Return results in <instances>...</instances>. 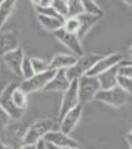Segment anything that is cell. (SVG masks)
Wrapping results in <instances>:
<instances>
[{
  "label": "cell",
  "instance_id": "4dcf8cb0",
  "mask_svg": "<svg viewBox=\"0 0 132 149\" xmlns=\"http://www.w3.org/2000/svg\"><path fill=\"white\" fill-rule=\"evenodd\" d=\"M36 13L37 14H42V15H47V16H56V17H63L58 14L54 8L52 6H46V8H36Z\"/></svg>",
  "mask_w": 132,
  "mask_h": 149
},
{
  "label": "cell",
  "instance_id": "83f0119b",
  "mask_svg": "<svg viewBox=\"0 0 132 149\" xmlns=\"http://www.w3.org/2000/svg\"><path fill=\"white\" fill-rule=\"evenodd\" d=\"M117 85L120 88H122L125 91H127L129 94L132 95V78L131 77H125V75H120L119 74Z\"/></svg>",
  "mask_w": 132,
  "mask_h": 149
},
{
  "label": "cell",
  "instance_id": "d6a6232c",
  "mask_svg": "<svg viewBox=\"0 0 132 149\" xmlns=\"http://www.w3.org/2000/svg\"><path fill=\"white\" fill-rule=\"evenodd\" d=\"M121 1H124L126 5H129L130 8H132V0H121Z\"/></svg>",
  "mask_w": 132,
  "mask_h": 149
},
{
  "label": "cell",
  "instance_id": "4fadbf2b",
  "mask_svg": "<svg viewBox=\"0 0 132 149\" xmlns=\"http://www.w3.org/2000/svg\"><path fill=\"white\" fill-rule=\"evenodd\" d=\"M20 32L16 30L0 32V57L20 47Z\"/></svg>",
  "mask_w": 132,
  "mask_h": 149
},
{
  "label": "cell",
  "instance_id": "9a60e30c",
  "mask_svg": "<svg viewBox=\"0 0 132 149\" xmlns=\"http://www.w3.org/2000/svg\"><path fill=\"white\" fill-rule=\"evenodd\" d=\"M78 19H79V22H80V29H79V32H78V37L80 40H83L85 35L90 31L95 25H96L100 19L103 16H99V15H94V14H89V13H82L77 15Z\"/></svg>",
  "mask_w": 132,
  "mask_h": 149
},
{
  "label": "cell",
  "instance_id": "1f68e13d",
  "mask_svg": "<svg viewBox=\"0 0 132 149\" xmlns=\"http://www.w3.org/2000/svg\"><path fill=\"white\" fill-rule=\"evenodd\" d=\"M53 0H40V4L37 8H46V6H51Z\"/></svg>",
  "mask_w": 132,
  "mask_h": 149
},
{
  "label": "cell",
  "instance_id": "30bf717a",
  "mask_svg": "<svg viewBox=\"0 0 132 149\" xmlns=\"http://www.w3.org/2000/svg\"><path fill=\"white\" fill-rule=\"evenodd\" d=\"M82 113H83V105L78 104L75 107H73L71 111H68L59 120V131L66 133V134L72 133V131L75 128L77 125L79 123V121H80Z\"/></svg>",
  "mask_w": 132,
  "mask_h": 149
},
{
  "label": "cell",
  "instance_id": "5bb4252c",
  "mask_svg": "<svg viewBox=\"0 0 132 149\" xmlns=\"http://www.w3.org/2000/svg\"><path fill=\"white\" fill-rule=\"evenodd\" d=\"M24 58H25V53L21 47L11 52H8L6 54L3 56V59L6 67L17 77H21V65H22Z\"/></svg>",
  "mask_w": 132,
  "mask_h": 149
},
{
  "label": "cell",
  "instance_id": "d6986e66",
  "mask_svg": "<svg viewBox=\"0 0 132 149\" xmlns=\"http://www.w3.org/2000/svg\"><path fill=\"white\" fill-rule=\"evenodd\" d=\"M78 57L75 54H56L50 62V68L58 70V69H67L72 67L77 62Z\"/></svg>",
  "mask_w": 132,
  "mask_h": 149
},
{
  "label": "cell",
  "instance_id": "4316f807",
  "mask_svg": "<svg viewBox=\"0 0 132 149\" xmlns=\"http://www.w3.org/2000/svg\"><path fill=\"white\" fill-rule=\"evenodd\" d=\"M52 6L54 8V10L63 17H68L69 16V11H68V4L67 0H53Z\"/></svg>",
  "mask_w": 132,
  "mask_h": 149
},
{
  "label": "cell",
  "instance_id": "484cf974",
  "mask_svg": "<svg viewBox=\"0 0 132 149\" xmlns=\"http://www.w3.org/2000/svg\"><path fill=\"white\" fill-rule=\"evenodd\" d=\"M67 4H68L69 16H77V15L84 13V9H83L80 0H67Z\"/></svg>",
  "mask_w": 132,
  "mask_h": 149
},
{
  "label": "cell",
  "instance_id": "ac0fdd59",
  "mask_svg": "<svg viewBox=\"0 0 132 149\" xmlns=\"http://www.w3.org/2000/svg\"><path fill=\"white\" fill-rule=\"evenodd\" d=\"M37 20L40 25L45 30L50 31V32H54V31L59 30L63 27V22H64V17H56V16H47V15L37 14Z\"/></svg>",
  "mask_w": 132,
  "mask_h": 149
},
{
  "label": "cell",
  "instance_id": "8992f818",
  "mask_svg": "<svg viewBox=\"0 0 132 149\" xmlns=\"http://www.w3.org/2000/svg\"><path fill=\"white\" fill-rule=\"evenodd\" d=\"M57 70L50 68L42 73H36L31 78L24 79V81L20 83V88L22 89L26 94H31V93H35V91L43 90L46 85L48 84V81L53 78Z\"/></svg>",
  "mask_w": 132,
  "mask_h": 149
},
{
  "label": "cell",
  "instance_id": "ffe728a7",
  "mask_svg": "<svg viewBox=\"0 0 132 149\" xmlns=\"http://www.w3.org/2000/svg\"><path fill=\"white\" fill-rule=\"evenodd\" d=\"M15 5H16V0H4L3 3H0V29L13 14Z\"/></svg>",
  "mask_w": 132,
  "mask_h": 149
},
{
  "label": "cell",
  "instance_id": "2e32d148",
  "mask_svg": "<svg viewBox=\"0 0 132 149\" xmlns=\"http://www.w3.org/2000/svg\"><path fill=\"white\" fill-rule=\"evenodd\" d=\"M29 126H25V125H21V123H16L14 126H8L5 127L4 130H6V137L8 139L4 141L6 142L8 144H10V147L14 148V144L13 143H21L22 146V139H24V136L26 133V130H27ZM1 139V138H0Z\"/></svg>",
  "mask_w": 132,
  "mask_h": 149
},
{
  "label": "cell",
  "instance_id": "3957f363",
  "mask_svg": "<svg viewBox=\"0 0 132 149\" xmlns=\"http://www.w3.org/2000/svg\"><path fill=\"white\" fill-rule=\"evenodd\" d=\"M100 83L98 77L84 74L78 79V95H79V104L83 106L89 104L90 101L95 100L96 94L100 91Z\"/></svg>",
  "mask_w": 132,
  "mask_h": 149
},
{
  "label": "cell",
  "instance_id": "f35d334b",
  "mask_svg": "<svg viewBox=\"0 0 132 149\" xmlns=\"http://www.w3.org/2000/svg\"><path fill=\"white\" fill-rule=\"evenodd\" d=\"M131 63H132V61H131Z\"/></svg>",
  "mask_w": 132,
  "mask_h": 149
},
{
  "label": "cell",
  "instance_id": "8fae6325",
  "mask_svg": "<svg viewBox=\"0 0 132 149\" xmlns=\"http://www.w3.org/2000/svg\"><path fill=\"white\" fill-rule=\"evenodd\" d=\"M122 61H124V56L121 54V53H111V54H109V56H105V57L100 58V59L91 67V69L87 74L98 77L99 74H101L103 72L120 64Z\"/></svg>",
  "mask_w": 132,
  "mask_h": 149
},
{
  "label": "cell",
  "instance_id": "cb8c5ba5",
  "mask_svg": "<svg viewBox=\"0 0 132 149\" xmlns=\"http://www.w3.org/2000/svg\"><path fill=\"white\" fill-rule=\"evenodd\" d=\"M34 74H35V70H34L32 63H31V59L25 56L24 61H22V65H21V77L24 79H29L32 77Z\"/></svg>",
  "mask_w": 132,
  "mask_h": 149
},
{
  "label": "cell",
  "instance_id": "f1b7e54d",
  "mask_svg": "<svg viewBox=\"0 0 132 149\" xmlns=\"http://www.w3.org/2000/svg\"><path fill=\"white\" fill-rule=\"evenodd\" d=\"M119 74L120 75L132 78V63L131 62H125V61L121 62L119 64Z\"/></svg>",
  "mask_w": 132,
  "mask_h": 149
},
{
  "label": "cell",
  "instance_id": "603a6c76",
  "mask_svg": "<svg viewBox=\"0 0 132 149\" xmlns=\"http://www.w3.org/2000/svg\"><path fill=\"white\" fill-rule=\"evenodd\" d=\"M80 1H82V5H83L84 13L99 15V16H103L104 15L103 9L95 3V0H80Z\"/></svg>",
  "mask_w": 132,
  "mask_h": 149
},
{
  "label": "cell",
  "instance_id": "e0dca14e",
  "mask_svg": "<svg viewBox=\"0 0 132 149\" xmlns=\"http://www.w3.org/2000/svg\"><path fill=\"white\" fill-rule=\"evenodd\" d=\"M117 77H119V64L103 72L101 74H99L98 79H99L101 90L111 89V88L116 86V85H117Z\"/></svg>",
  "mask_w": 132,
  "mask_h": 149
},
{
  "label": "cell",
  "instance_id": "836d02e7",
  "mask_svg": "<svg viewBox=\"0 0 132 149\" xmlns=\"http://www.w3.org/2000/svg\"><path fill=\"white\" fill-rule=\"evenodd\" d=\"M31 3L35 5V8H37V6H38V4H40V0H31Z\"/></svg>",
  "mask_w": 132,
  "mask_h": 149
},
{
  "label": "cell",
  "instance_id": "d4e9b609",
  "mask_svg": "<svg viewBox=\"0 0 132 149\" xmlns=\"http://www.w3.org/2000/svg\"><path fill=\"white\" fill-rule=\"evenodd\" d=\"M30 59H31V63H32L35 74L42 73V72L47 70V69H50V63L45 59H41V58H37V57H31Z\"/></svg>",
  "mask_w": 132,
  "mask_h": 149
},
{
  "label": "cell",
  "instance_id": "5b68a950",
  "mask_svg": "<svg viewBox=\"0 0 132 149\" xmlns=\"http://www.w3.org/2000/svg\"><path fill=\"white\" fill-rule=\"evenodd\" d=\"M17 81H11L4 88V90L1 93H0V105L4 107V110L6 111V112L9 113V116L11 117V120L14 121H19L24 117L25 115V111L26 110H22L17 107L16 105H15V102L13 101V97H11V94L14 91V89L19 86Z\"/></svg>",
  "mask_w": 132,
  "mask_h": 149
},
{
  "label": "cell",
  "instance_id": "f546056e",
  "mask_svg": "<svg viewBox=\"0 0 132 149\" xmlns=\"http://www.w3.org/2000/svg\"><path fill=\"white\" fill-rule=\"evenodd\" d=\"M10 121H11V117L9 116V113L0 105V131L4 130L5 127H8L10 125Z\"/></svg>",
  "mask_w": 132,
  "mask_h": 149
},
{
  "label": "cell",
  "instance_id": "74e56055",
  "mask_svg": "<svg viewBox=\"0 0 132 149\" xmlns=\"http://www.w3.org/2000/svg\"><path fill=\"white\" fill-rule=\"evenodd\" d=\"M0 138H1V136H0Z\"/></svg>",
  "mask_w": 132,
  "mask_h": 149
},
{
  "label": "cell",
  "instance_id": "6da1fadb",
  "mask_svg": "<svg viewBox=\"0 0 132 149\" xmlns=\"http://www.w3.org/2000/svg\"><path fill=\"white\" fill-rule=\"evenodd\" d=\"M53 126H54V121L50 118V117H43V118H38L34 121L26 130V133L22 139V146H36L38 139L43 138L47 132L53 130Z\"/></svg>",
  "mask_w": 132,
  "mask_h": 149
},
{
  "label": "cell",
  "instance_id": "d590c367",
  "mask_svg": "<svg viewBox=\"0 0 132 149\" xmlns=\"http://www.w3.org/2000/svg\"><path fill=\"white\" fill-rule=\"evenodd\" d=\"M130 136H131V137H132V131H131V132H130Z\"/></svg>",
  "mask_w": 132,
  "mask_h": 149
},
{
  "label": "cell",
  "instance_id": "277c9868",
  "mask_svg": "<svg viewBox=\"0 0 132 149\" xmlns=\"http://www.w3.org/2000/svg\"><path fill=\"white\" fill-rule=\"evenodd\" d=\"M103 56L100 54H94V53H89V54H85L84 53L83 56L78 57L77 62L73 64L72 67L66 69V74L67 77L69 78V80H73V79H79L82 75L87 74L89 70L91 69V67L96 63Z\"/></svg>",
  "mask_w": 132,
  "mask_h": 149
},
{
  "label": "cell",
  "instance_id": "7c38bea8",
  "mask_svg": "<svg viewBox=\"0 0 132 149\" xmlns=\"http://www.w3.org/2000/svg\"><path fill=\"white\" fill-rule=\"evenodd\" d=\"M71 84L69 78L66 74V69H58L53 78L48 81L42 91L45 93H64Z\"/></svg>",
  "mask_w": 132,
  "mask_h": 149
},
{
  "label": "cell",
  "instance_id": "e575fe53",
  "mask_svg": "<svg viewBox=\"0 0 132 149\" xmlns=\"http://www.w3.org/2000/svg\"><path fill=\"white\" fill-rule=\"evenodd\" d=\"M127 53H129V57L131 58V61H132V46L129 48V51H127Z\"/></svg>",
  "mask_w": 132,
  "mask_h": 149
},
{
  "label": "cell",
  "instance_id": "44dd1931",
  "mask_svg": "<svg viewBox=\"0 0 132 149\" xmlns=\"http://www.w3.org/2000/svg\"><path fill=\"white\" fill-rule=\"evenodd\" d=\"M11 97H13V101L17 107L22 109V110L27 109V94L20 88V84H19V86H16L14 89Z\"/></svg>",
  "mask_w": 132,
  "mask_h": 149
},
{
  "label": "cell",
  "instance_id": "7402d4cb",
  "mask_svg": "<svg viewBox=\"0 0 132 149\" xmlns=\"http://www.w3.org/2000/svg\"><path fill=\"white\" fill-rule=\"evenodd\" d=\"M79 29H80V22H79L78 16H68V17H66L64 22H63V30H66L67 32L78 35Z\"/></svg>",
  "mask_w": 132,
  "mask_h": 149
},
{
  "label": "cell",
  "instance_id": "7a4b0ae2",
  "mask_svg": "<svg viewBox=\"0 0 132 149\" xmlns=\"http://www.w3.org/2000/svg\"><path fill=\"white\" fill-rule=\"evenodd\" d=\"M95 100L100 101L103 104H106L109 106H112V107H122V106L130 104L132 101V95L125 91L119 85H116L111 89H100V91L95 96Z\"/></svg>",
  "mask_w": 132,
  "mask_h": 149
},
{
  "label": "cell",
  "instance_id": "52a82bcc",
  "mask_svg": "<svg viewBox=\"0 0 132 149\" xmlns=\"http://www.w3.org/2000/svg\"><path fill=\"white\" fill-rule=\"evenodd\" d=\"M52 33H53V36L56 37V38L59 41L63 46H66L73 54H75L77 57H80V56L84 54L83 46L80 43L82 40L79 38L77 33L67 32L66 30H63V27L54 31V32H52Z\"/></svg>",
  "mask_w": 132,
  "mask_h": 149
},
{
  "label": "cell",
  "instance_id": "8d00e7d4",
  "mask_svg": "<svg viewBox=\"0 0 132 149\" xmlns=\"http://www.w3.org/2000/svg\"><path fill=\"white\" fill-rule=\"evenodd\" d=\"M3 1H4V0H0V3H3Z\"/></svg>",
  "mask_w": 132,
  "mask_h": 149
},
{
  "label": "cell",
  "instance_id": "ba28073f",
  "mask_svg": "<svg viewBox=\"0 0 132 149\" xmlns=\"http://www.w3.org/2000/svg\"><path fill=\"white\" fill-rule=\"evenodd\" d=\"M78 104H79L78 79H73V80H71V84H69V86H68V89L63 93L59 115H58V121H59L68 111H71L73 107H75Z\"/></svg>",
  "mask_w": 132,
  "mask_h": 149
},
{
  "label": "cell",
  "instance_id": "9c48e42d",
  "mask_svg": "<svg viewBox=\"0 0 132 149\" xmlns=\"http://www.w3.org/2000/svg\"><path fill=\"white\" fill-rule=\"evenodd\" d=\"M45 139L59 149H80L82 146L73 139L69 134H66L62 131H50L45 134Z\"/></svg>",
  "mask_w": 132,
  "mask_h": 149
}]
</instances>
